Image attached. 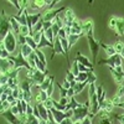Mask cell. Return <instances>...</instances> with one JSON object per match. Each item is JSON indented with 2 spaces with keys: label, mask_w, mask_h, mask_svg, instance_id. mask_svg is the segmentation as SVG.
<instances>
[{
  "label": "cell",
  "mask_w": 124,
  "mask_h": 124,
  "mask_svg": "<svg viewBox=\"0 0 124 124\" xmlns=\"http://www.w3.org/2000/svg\"><path fill=\"white\" fill-rule=\"evenodd\" d=\"M11 30V25H10V16L6 15V13L3 11L0 13V42L4 40L5 35Z\"/></svg>",
  "instance_id": "cell-1"
},
{
  "label": "cell",
  "mask_w": 124,
  "mask_h": 124,
  "mask_svg": "<svg viewBox=\"0 0 124 124\" xmlns=\"http://www.w3.org/2000/svg\"><path fill=\"white\" fill-rule=\"evenodd\" d=\"M88 102L85 103V104H81L79 107L72 109V122H81L85 117H87L89 114V109H88Z\"/></svg>",
  "instance_id": "cell-2"
},
{
  "label": "cell",
  "mask_w": 124,
  "mask_h": 124,
  "mask_svg": "<svg viewBox=\"0 0 124 124\" xmlns=\"http://www.w3.org/2000/svg\"><path fill=\"white\" fill-rule=\"evenodd\" d=\"M1 42H3L4 48L9 52V55L13 54L14 51L16 50V36H15V34L11 30L5 35V37H4V40L1 41Z\"/></svg>",
  "instance_id": "cell-3"
},
{
  "label": "cell",
  "mask_w": 124,
  "mask_h": 124,
  "mask_svg": "<svg viewBox=\"0 0 124 124\" xmlns=\"http://www.w3.org/2000/svg\"><path fill=\"white\" fill-rule=\"evenodd\" d=\"M47 76H48V71L41 72V71L37 70V68H32V70L29 71V73H27L26 77L32 81L34 85H39V86H40V85L45 81V78H46Z\"/></svg>",
  "instance_id": "cell-4"
},
{
  "label": "cell",
  "mask_w": 124,
  "mask_h": 124,
  "mask_svg": "<svg viewBox=\"0 0 124 124\" xmlns=\"http://www.w3.org/2000/svg\"><path fill=\"white\" fill-rule=\"evenodd\" d=\"M86 36H87L88 45H89V50H91V54H92V63H93V65H96V62H97V55H98V50H99V41L94 40V37H93V31L88 32Z\"/></svg>",
  "instance_id": "cell-5"
},
{
  "label": "cell",
  "mask_w": 124,
  "mask_h": 124,
  "mask_svg": "<svg viewBox=\"0 0 124 124\" xmlns=\"http://www.w3.org/2000/svg\"><path fill=\"white\" fill-rule=\"evenodd\" d=\"M98 65H107L109 67H117V66H122L123 65V55L120 54H114L109 56L107 60H101L99 62H97Z\"/></svg>",
  "instance_id": "cell-6"
},
{
  "label": "cell",
  "mask_w": 124,
  "mask_h": 124,
  "mask_svg": "<svg viewBox=\"0 0 124 124\" xmlns=\"http://www.w3.org/2000/svg\"><path fill=\"white\" fill-rule=\"evenodd\" d=\"M8 60H10V61H13V63H14V68H21V67H25V68H27L29 71L30 70H32L30 67V65H29V62H27V60L26 58H24V56L21 55V54H17V56H9L8 57Z\"/></svg>",
  "instance_id": "cell-7"
},
{
  "label": "cell",
  "mask_w": 124,
  "mask_h": 124,
  "mask_svg": "<svg viewBox=\"0 0 124 124\" xmlns=\"http://www.w3.org/2000/svg\"><path fill=\"white\" fill-rule=\"evenodd\" d=\"M109 27L112 30H114L116 34H118L120 37H123V19L122 17L112 16L109 20Z\"/></svg>",
  "instance_id": "cell-8"
},
{
  "label": "cell",
  "mask_w": 124,
  "mask_h": 124,
  "mask_svg": "<svg viewBox=\"0 0 124 124\" xmlns=\"http://www.w3.org/2000/svg\"><path fill=\"white\" fill-rule=\"evenodd\" d=\"M65 9H66V6L60 8V9H50V10H46V11H44L42 16H41V20H42V21H52V20L56 16H58V14L62 13Z\"/></svg>",
  "instance_id": "cell-9"
},
{
  "label": "cell",
  "mask_w": 124,
  "mask_h": 124,
  "mask_svg": "<svg viewBox=\"0 0 124 124\" xmlns=\"http://www.w3.org/2000/svg\"><path fill=\"white\" fill-rule=\"evenodd\" d=\"M110 70V73H112V77L114 79V82L119 86H123V66H117V67H109Z\"/></svg>",
  "instance_id": "cell-10"
},
{
  "label": "cell",
  "mask_w": 124,
  "mask_h": 124,
  "mask_svg": "<svg viewBox=\"0 0 124 124\" xmlns=\"http://www.w3.org/2000/svg\"><path fill=\"white\" fill-rule=\"evenodd\" d=\"M52 45H54V47H52L54 52H52V56H51V60H52V58L56 56V54H60V55H63V56L66 57L67 61H70V56H67V55L65 54L63 48H62V46H61V40H60L58 36H55V37H54V42H52Z\"/></svg>",
  "instance_id": "cell-11"
},
{
  "label": "cell",
  "mask_w": 124,
  "mask_h": 124,
  "mask_svg": "<svg viewBox=\"0 0 124 124\" xmlns=\"http://www.w3.org/2000/svg\"><path fill=\"white\" fill-rule=\"evenodd\" d=\"M44 13H36V14H27V10H26V23H27V27L30 31H32V27L35 26V24L39 21L42 16Z\"/></svg>",
  "instance_id": "cell-12"
},
{
  "label": "cell",
  "mask_w": 124,
  "mask_h": 124,
  "mask_svg": "<svg viewBox=\"0 0 124 124\" xmlns=\"http://www.w3.org/2000/svg\"><path fill=\"white\" fill-rule=\"evenodd\" d=\"M0 116L4 117L9 123H11V124H23V122L20 120L19 116L14 114V113L10 110V109H8V110H5V112H3V113H0Z\"/></svg>",
  "instance_id": "cell-13"
},
{
  "label": "cell",
  "mask_w": 124,
  "mask_h": 124,
  "mask_svg": "<svg viewBox=\"0 0 124 124\" xmlns=\"http://www.w3.org/2000/svg\"><path fill=\"white\" fill-rule=\"evenodd\" d=\"M11 68H14L13 61H10L8 58H1V57H0V75H6Z\"/></svg>",
  "instance_id": "cell-14"
},
{
  "label": "cell",
  "mask_w": 124,
  "mask_h": 124,
  "mask_svg": "<svg viewBox=\"0 0 124 124\" xmlns=\"http://www.w3.org/2000/svg\"><path fill=\"white\" fill-rule=\"evenodd\" d=\"M75 61H77L78 63H81V65L86 66V67H87V68H89V70H93V67H94V65L92 63V61H89V58H88V57H86L85 55H82L81 52H77V54H76Z\"/></svg>",
  "instance_id": "cell-15"
},
{
  "label": "cell",
  "mask_w": 124,
  "mask_h": 124,
  "mask_svg": "<svg viewBox=\"0 0 124 124\" xmlns=\"http://www.w3.org/2000/svg\"><path fill=\"white\" fill-rule=\"evenodd\" d=\"M81 24V34H83L85 36L91 32V31H93V21L91 19L88 20H85V21H79Z\"/></svg>",
  "instance_id": "cell-16"
},
{
  "label": "cell",
  "mask_w": 124,
  "mask_h": 124,
  "mask_svg": "<svg viewBox=\"0 0 124 124\" xmlns=\"http://www.w3.org/2000/svg\"><path fill=\"white\" fill-rule=\"evenodd\" d=\"M35 104V103H34ZM37 107V110H39V114H40V118L44 119L46 122H48V109L42 104V103H39V104H36Z\"/></svg>",
  "instance_id": "cell-17"
},
{
  "label": "cell",
  "mask_w": 124,
  "mask_h": 124,
  "mask_svg": "<svg viewBox=\"0 0 124 124\" xmlns=\"http://www.w3.org/2000/svg\"><path fill=\"white\" fill-rule=\"evenodd\" d=\"M46 0H29L30 9H42L46 8Z\"/></svg>",
  "instance_id": "cell-18"
},
{
  "label": "cell",
  "mask_w": 124,
  "mask_h": 124,
  "mask_svg": "<svg viewBox=\"0 0 124 124\" xmlns=\"http://www.w3.org/2000/svg\"><path fill=\"white\" fill-rule=\"evenodd\" d=\"M82 36H85L83 34H70L66 39H67V41H68V46H70V48L73 46L77 41L82 37Z\"/></svg>",
  "instance_id": "cell-19"
},
{
  "label": "cell",
  "mask_w": 124,
  "mask_h": 124,
  "mask_svg": "<svg viewBox=\"0 0 124 124\" xmlns=\"http://www.w3.org/2000/svg\"><path fill=\"white\" fill-rule=\"evenodd\" d=\"M42 47H51V48L54 47V45L51 44V42H48V40L45 37V35H44V31H42V34H41L40 41L37 42V48H42Z\"/></svg>",
  "instance_id": "cell-20"
},
{
  "label": "cell",
  "mask_w": 124,
  "mask_h": 124,
  "mask_svg": "<svg viewBox=\"0 0 124 124\" xmlns=\"http://www.w3.org/2000/svg\"><path fill=\"white\" fill-rule=\"evenodd\" d=\"M13 17L19 23V25H27V23H26V10H24V11H21V13H19L17 15H15Z\"/></svg>",
  "instance_id": "cell-21"
},
{
  "label": "cell",
  "mask_w": 124,
  "mask_h": 124,
  "mask_svg": "<svg viewBox=\"0 0 124 124\" xmlns=\"http://www.w3.org/2000/svg\"><path fill=\"white\" fill-rule=\"evenodd\" d=\"M87 87V82H76V85L73 87V92H75V96L79 94V93L83 91Z\"/></svg>",
  "instance_id": "cell-22"
},
{
  "label": "cell",
  "mask_w": 124,
  "mask_h": 124,
  "mask_svg": "<svg viewBox=\"0 0 124 124\" xmlns=\"http://www.w3.org/2000/svg\"><path fill=\"white\" fill-rule=\"evenodd\" d=\"M32 51H34L32 48H31L29 45H26V44H25V45H23V46H20V51H19V52L24 56V58H26L31 52H32Z\"/></svg>",
  "instance_id": "cell-23"
},
{
  "label": "cell",
  "mask_w": 124,
  "mask_h": 124,
  "mask_svg": "<svg viewBox=\"0 0 124 124\" xmlns=\"http://www.w3.org/2000/svg\"><path fill=\"white\" fill-rule=\"evenodd\" d=\"M10 25H11V31H13L15 35H17V34H19V27H20V25H19V23L16 21L13 16H10Z\"/></svg>",
  "instance_id": "cell-24"
},
{
  "label": "cell",
  "mask_w": 124,
  "mask_h": 124,
  "mask_svg": "<svg viewBox=\"0 0 124 124\" xmlns=\"http://www.w3.org/2000/svg\"><path fill=\"white\" fill-rule=\"evenodd\" d=\"M99 46H102V47H103V50L106 51V54H107V56H108V57L116 54V51L113 50L112 45H106V44H103V42H99Z\"/></svg>",
  "instance_id": "cell-25"
},
{
  "label": "cell",
  "mask_w": 124,
  "mask_h": 124,
  "mask_svg": "<svg viewBox=\"0 0 124 124\" xmlns=\"http://www.w3.org/2000/svg\"><path fill=\"white\" fill-rule=\"evenodd\" d=\"M31 34V31L29 30V27H27V25H20V27H19V34L17 35H23V36H27V35H30Z\"/></svg>",
  "instance_id": "cell-26"
},
{
  "label": "cell",
  "mask_w": 124,
  "mask_h": 124,
  "mask_svg": "<svg viewBox=\"0 0 124 124\" xmlns=\"http://www.w3.org/2000/svg\"><path fill=\"white\" fill-rule=\"evenodd\" d=\"M112 47H113V50L116 51V54H120V55H123V42H122V41H118V42L113 44Z\"/></svg>",
  "instance_id": "cell-27"
},
{
  "label": "cell",
  "mask_w": 124,
  "mask_h": 124,
  "mask_svg": "<svg viewBox=\"0 0 124 124\" xmlns=\"http://www.w3.org/2000/svg\"><path fill=\"white\" fill-rule=\"evenodd\" d=\"M44 35H45V37L48 40V42H51V44L54 42V37H55V36H54V32H52V30H51V27L44 31Z\"/></svg>",
  "instance_id": "cell-28"
},
{
  "label": "cell",
  "mask_w": 124,
  "mask_h": 124,
  "mask_svg": "<svg viewBox=\"0 0 124 124\" xmlns=\"http://www.w3.org/2000/svg\"><path fill=\"white\" fill-rule=\"evenodd\" d=\"M25 40H26V41H25V42H26V45H29V46H30L31 48H32V50H36V48H37V45H36V42H35V41H34V39L31 37L30 35H27Z\"/></svg>",
  "instance_id": "cell-29"
},
{
  "label": "cell",
  "mask_w": 124,
  "mask_h": 124,
  "mask_svg": "<svg viewBox=\"0 0 124 124\" xmlns=\"http://www.w3.org/2000/svg\"><path fill=\"white\" fill-rule=\"evenodd\" d=\"M34 51H35V54H36V57L46 66V58H45V55L42 54V51H41L40 48H36V50H34Z\"/></svg>",
  "instance_id": "cell-30"
},
{
  "label": "cell",
  "mask_w": 124,
  "mask_h": 124,
  "mask_svg": "<svg viewBox=\"0 0 124 124\" xmlns=\"http://www.w3.org/2000/svg\"><path fill=\"white\" fill-rule=\"evenodd\" d=\"M76 82H86L87 81V72H79V73L75 77Z\"/></svg>",
  "instance_id": "cell-31"
},
{
  "label": "cell",
  "mask_w": 124,
  "mask_h": 124,
  "mask_svg": "<svg viewBox=\"0 0 124 124\" xmlns=\"http://www.w3.org/2000/svg\"><path fill=\"white\" fill-rule=\"evenodd\" d=\"M70 71L75 75V77L79 73V71H78V62H77V61L72 62V65H71V67H70Z\"/></svg>",
  "instance_id": "cell-32"
},
{
  "label": "cell",
  "mask_w": 124,
  "mask_h": 124,
  "mask_svg": "<svg viewBox=\"0 0 124 124\" xmlns=\"http://www.w3.org/2000/svg\"><path fill=\"white\" fill-rule=\"evenodd\" d=\"M40 31H42V20H39V21L35 24V26L32 27V31H31V34L32 32H40ZM30 34V35H31Z\"/></svg>",
  "instance_id": "cell-33"
},
{
  "label": "cell",
  "mask_w": 124,
  "mask_h": 124,
  "mask_svg": "<svg viewBox=\"0 0 124 124\" xmlns=\"http://www.w3.org/2000/svg\"><path fill=\"white\" fill-rule=\"evenodd\" d=\"M60 40H61V46H62V48H63L65 54L68 56V50H70V46H68V41H67V39H60Z\"/></svg>",
  "instance_id": "cell-34"
},
{
  "label": "cell",
  "mask_w": 124,
  "mask_h": 124,
  "mask_svg": "<svg viewBox=\"0 0 124 124\" xmlns=\"http://www.w3.org/2000/svg\"><path fill=\"white\" fill-rule=\"evenodd\" d=\"M25 39H26V37H25V36H23V35H17V42H19V45H20V46H23V45H25V44H26V42H25V41H26Z\"/></svg>",
  "instance_id": "cell-35"
},
{
  "label": "cell",
  "mask_w": 124,
  "mask_h": 124,
  "mask_svg": "<svg viewBox=\"0 0 124 124\" xmlns=\"http://www.w3.org/2000/svg\"><path fill=\"white\" fill-rule=\"evenodd\" d=\"M66 81H68V82H71V81H75V75L72 73V72L68 70L67 71V76H66Z\"/></svg>",
  "instance_id": "cell-36"
},
{
  "label": "cell",
  "mask_w": 124,
  "mask_h": 124,
  "mask_svg": "<svg viewBox=\"0 0 124 124\" xmlns=\"http://www.w3.org/2000/svg\"><path fill=\"white\" fill-rule=\"evenodd\" d=\"M68 101H70V98H67V97H61V99H60V104H62V106H66L67 103H68Z\"/></svg>",
  "instance_id": "cell-37"
},
{
  "label": "cell",
  "mask_w": 124,
  "mask_h": 124,
  "mask_svg": "<svg viewBox=\"0 0 124 124\" xmlns=\"http://www.w3.org/2000/svg\"><path fill=\"white\" fill-rule=\"evenodd\" d=\"M78 71H79V72H88V71H89V68H87L86 66L78 63Z\"/></svg>",
  "instance_id": "cell-38"
},
{
  "label": "cell",
  "mask_w": 124,
  "mask_h": 124,
  "mask_svg": "<svg viewBox=\"0 0 124 124\" xmlns=\"http://www.w3.org/2000/svg\"><path fill=\"white\" fill-rule=\"evenodd\" d=\"M81 123H82V124H92V120H91V118L87 116V117H85L83 119L81 120Z\"/></svg>",
  "instance_id": "cell-39"
},
{
  "label": "cell",
  "mask_w": 124,
  "mask_h": 124,
  "mask_svg": "<svg viewBox=\"0 0 124 124\" xmlns=\"http://www.w3.org/2000/svg\"><path fill=\"white\" fill-rule=\"evenodd\" d=\"M72 97H75L73 88H68V89H67V98H72Z\"/></svg>",
  "instance_id": "cell-40"
},
{
  "label": "cell",
  "mask_w": 124,
  "mask_h": 124,
  "mask_svg": "<svg viewBox=\"0 0 124 124\" xmlns=\"http://www.w3.org/2000/svg\"><path fill=\"white\" fill-rule=\"evenodd\" d=\"M9 1L11 3V4H13V5H14V6H15V8L17 9V10H20V5H19V0H9Z\"/></svg>",
  "instance_id": "cell-41"
},
{
  "label": "cell",
  "mask_w": 124,
  "mask_h": 124,
  "mask_svg": "<svg viewBox=\"0 0 124 124\" xmlns=\"http://www.w3.org/2000/svg\"><path fill=\"white\" fill-rule=\"evenodd\" d=\"M73 122H72V119L71 118H65L63 120H62L61 123H58V124H72Z\"/></svg>",
  "instance_id": "cell-42"
},
{
  "label": "cell",
  "mask_w": 124,
  "mask_h": 124,
  "mask_svg": "<svg viewBox=\"0 0 124 124\" xmlns=\"http://www.w3.org/2000/svg\"><path fill=\"white\" fill-rule=\"evenodd\" d=\"M62 87H63V88H66V89H68V88H71V87H70V82L65 79V81H63V86H62Z\"/></svg>",
  "instance_id": "cell-43"
},
{
  "label": "cell",
  "mask_w": 124,
  "mask_h": 124,
  "mask_svg": "<svg viewBox=\"0 0 124 124\" xmlns=\"http://www.w3.org/2000/svg\"><path fill=\"white\" fill-rule=\"evenodd\" d=\"M72 124H82V123H81V122H73Z\"/></svg>",
  "instance_id": "cell-44"
}]
</instances>
